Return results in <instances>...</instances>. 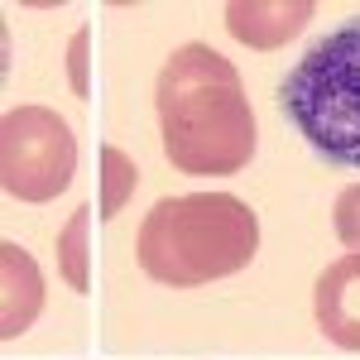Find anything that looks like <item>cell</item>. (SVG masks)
Returning <instances> with one entry per match:
<instances>
[{"label":"cell","mask_w":360,"mask_h":360,"mask_svg":"<svg viewBox=\"0 0 360 360\" xmlns=\"http://www.w3.org/2000/svg\"><path fill=\"white\" fill-rule=\"evenodd\" d=\"M159 135L178 173H240L255 154V111L240 72L207 44H183L159 72Z\"/></svg>","instance_id":"cell-1"},{"label":"cell","mask_w":360,"mask_h":360,"mask_svg":"<svg viewBox=\"0 0 360 360\" xmlns=\"http://www.w3.org/2000/svg\"><path fill=\"white\" fill-rule=\"evenodd\" d=\"M139 269L168 288H202L240 274L259 250V221L231 193H188L149 207L139 226Z\"/></svg>","instance_id":"cell-2"},{"label":"cell","mask_w":360,"mask_h":360,"mask_svg":"<svg viewBox=\"0 0 360 360\" xmlns=\"http://www.w3.org/2000/svg\"><path fill=\"white\" fill-rule=\"evenodd\" d=\"M278 111L332 168H360V20L293 63L278 82Z\"/></svg>","instance_id":"cell-3"},{"label":"cell","mask_w":360,"mask_h":360,"mask_svg":"<svg viewBox=\"0 0 360 360\" xmlns=\"http://www.w3.org/2000/svg\"><path fill=\"white\" fill-rule=\"evenodd\" d=\"M77 168V135L49 106H20L0 125V183L20 202H53Z\"/></svg>","instance_id":"cell-4"},{"label":"cell","mask_w":360,"mask_h":360,"mask_svg":"<svg viewBox=\"0 0 360 360\" xmlns=\"http://www.w3.org/2000/svg\"><path fill=\"white\" fill-rule=\"evenodd\" d=\"M312 312H317V327L332 346L360 351V255L356 250L322 269L317 293H312Z\"/></svg>","instance_id":"cell-5"},{"label":"cell","mask_w":360,"mask_h":360,"mask_svg":"<svg viewBox=\"0 0 360 360\" xmlns=\"http://www.w3.org/2000/svg\"><path fill=\"white\" fill-rule=\"evenodd\" d=\"M307 20H312V0H288V5H278V0H264V5L236 0V5H226V29H231V39H240L250 49H278V44L293 39Z\"/></svg>","instance_id":"cell-6"},{"label":"cell","mask_w":360,"mask_h":360,"mask_svg":"<svg viewBox=\"0 0 360 360\" xmlns=\"http://www.w3.org/2000/svg\"><path fill=\"white\" fill-rule=\"evenodd\" d=\"M0 269H5V312H0V336L15 341L29 332V322L44 307V274L29 259V250H20L15 240L0 245Z\"/></svg>","instance_id":"cell-7"},{"label":"cell","mask_w":360,"mask_h":360,"mask_svg":"<svg viewBox=\"0 0 360 360\" xmlns=\"http://www.w3.org/2000/svg\"><path fill=\"white\" fill-rule=\"evenodd\" d=\"M139 173L130 164V154H120L115 144L101 149V217H120V207L130 202Z\"/></svg>","instance_id":"cell-8"},{"label":"cell","mask_w":360,"mask_h":360,"mask_svg":"<svg viewBox=\"0 0 360 360\" xmlns=\"http://www.w3.org/2000/svg\"><path fill=\"white\" fill-rule=\"evenodd\" d=\"M86 221H91V212L77 207L72 212V221L63 226V240H58V259H63V278L86 293Z\"/></svg>","instance_id":"cell-9"},{"label":"cell","mask_w":360,"mask_h":360,"mask_svg":"<svg viewBox=\"0 0 360 360\" xmlns=\"http://www.w3.org/2000/svg\"><path fill=\"white\" fill-rule=\"evenodd\" d=\"M332 221H336V236H341V245H351V250L360 255V183H356V188H346V193L336 197Z\"/></svg>","instance_id":"cell-10"},{"label":"cell","mask_w":360,"mask_h":360,"mask_svg":"<svg viewBox=\"0 0 360 360\" xmlns=\"http://www.w3.org/2000/svg\"><path fill=\"white\" fill-rule=\"evenodd\" d=\"M72 91L86 96V29L72 39Z\"/></svg>","instance_id":"cell-11"}]
</instances>
